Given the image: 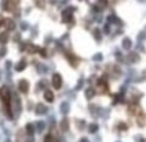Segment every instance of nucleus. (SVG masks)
I'll list each match as a JSON object with an SVG mask.
<instances>
[{
	"label": "nucleus",
	"instance_id": "obj_1",
	"mask_svg": "<svg viewBox=\"0 0 146 142\" xmlns=\"http://www.w3.org/2000/svg\"><path fill=\"white\" fill-rule=\"evenodd\" d=\"M0 101H1V104H3L5 114L8 115L9 117H12L13 116V114H12V107H11L12 98H11V92H9V89L7 87L0 88Z\"/></svg>",
	"mask_w": 146,
	"mask_h": 142
},
{
	"label": "nucleus",
	"instance_id": "obj_2",
	"mask_svg": "<svg viewBox=\"0 0 146 142\" xmlns=\"http://www.w3.org/2000/svg\"><path fill=\"white\" fill-rule=\"evenodd\" d=\"M52 85L56 89H60L61 85H62V78H61L60 74H54L52 78Z\"/></svg>",
	"mask_w": 146,
	"mask_h": 142
},
{
	"label": "nucleus",
	"instance_id": "obj_3",
	"mask_svg": "<svg viewBox=\"0 0 146 142\" xmlns=\"http://www.w3.org/2000/svg\"><path fill=\"white\" fill-rule=\"evenodd\" d=\"M29 87H30V85H29V82H26V80H21V82L18 83V88L22 93H27Z\"/></svg>",
	"mask_w": 146,
	"mask_h": 142
},
{
	"label": "nucleus",
	"instance_id": "obj_4",
	"mask_svg": "<svg viewBox=\"0 0 146 142\" xmlns=\"http://www.w3.org/2000/svg\"><path fill=\"white\" fill-rule=\"evenodd\" d=\"M70 14H72V9H71V8L66 9V11L64 12V16H62V19H64L65 22H69L70 19H71V16H70Z\"/></svg>",
	"mask_w": 146,
	"mask_h": 142
},
{
	"label": "nucleus",
	"instance_id": "obj_5",
	"mask_svg": "<svg viewBox=\"0 0 146 142\" xmlns=\"http://www.w3.org/2000/svg\"><path fill=\"white\" fill-rule=\"evenodd\" d=\"M44 98H45L47 102H53V100H54V94L52 93V90H45Z\"/></svg>",
	"mask_w": 146,
	"mask_h": 142
},
{
	"label": "nucleus",
	"instance_id": "obj_6",
	"mask_svg": "<svg viewBox=\"0 0 146 142\" xmlns=\"http://www.w3.org/2000/svg\"><path fill=\"white\" fill-rule=\"evenodd\" d=\"M7 41H8V33L0 34V43H1V44H5Z\"/></svg>",
	"mask_w": 146,
	"mask_h": 142
},
{
	"label": "nucleus",
	"instance_id": "obj_7",
	"mask_svg": "<svg viewBox=\"0 0 146 142\" xmlns=\"http://www.w3.org/2000/svg\"><path fill=\"white\" fill-rule=\"evenodd\" d=\"M44 142H56V139H54V137H53V136H50V134H48V136H45Z\"/></svg>",
	"mask_w": 146,
	"mask_h": 142
},
{
	"label": "nucleus",
	"instance_id": "obj_8",
	"mask_svg": "<svg viewBox=\"0 0 146 142\" xmlns=\"http://www.w3.org/2000/svg\"><path fill=\"white\" fill-rule=\"evenodd\" d=\"M93 94H94L93 89H88V90H87V98H88V100H91Z\"/></svg>",
	"mask_w": 146,
	"mask_h": 142
},
{
	"label": "nucleus",
	"instance_id": "obj_9",
	"mask_svg": "<svg viewBox=\"0 0 146 142\" xmlns=\"http://www.w3.org/2000/svg\"><path fill=\"white\" fill-rule=\"evenodd\" d=\"M23 66H25V62H21V63H18V66H17V70H23V68H25V67H23Z\"/></svg>",
	"mask_w": 146,
	"mask_h": 142
},
{
	"label": "nucleus",
	"instance_id": "obj_10",
	"mask_svg": "<svg viewBox=\"0 0 146 142\" xmlns=\"http://www.w3.org/2000/svg\"><path fill=\"white\" fill-rule=\"evenodd\" d=\"M27 133H33V127L27 125Z\"/></svg>",
	"mask_w": 146,
	"mask_h": 142
},
{
	"label": "nucleus",
	"instance_id": "obj_11",
	"mask_svg": "<svg viewBox=\"0 0 146 142\" xmlns=\"http://www.w3.org/2000/svg\"><path fill=\"white\" fill-rule=\"evenodd\" d=\"M97 128V125H91V132H94Z\"/></svg>",
	"mask_w": 146,
	"mask_h": 142
}]
</instances>
